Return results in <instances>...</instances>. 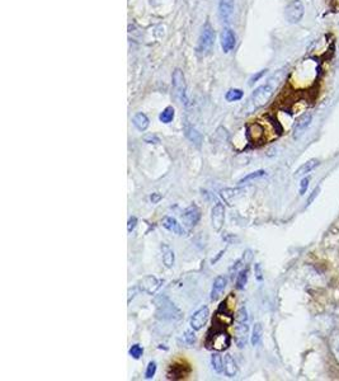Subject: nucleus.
<instances>
[{
	"instance_id": "obj_16",
	"label": "nucleus",
	"mask_w": 339,
	"mask_h": 381,
	"mask_svg": "<svg viewBox=\"0 0 339 381\" xmlns=\"http://www.w3.org/2000/svg\"><path fill=\"white\" fill-rule=\"evenodd\" d=\"M162 225L164 226L165 229L169 230V231H171L173 234H177V235L182 236L186 234V231H184V229H183V226L178 223L177 219H174V217H170V216L164 217V219L162 220Z\"/></svg>"
},
{
	"instance_id": "obj_9",
	"label": "nucleus",
	"mask_w": 339,
	"mask_h": 381,
	"mask_svg": "<svg viewBox=\"0 0 339 381\" xmlns=\"http://www.w3.org/2000/svg\"><path fill=\"white\" fill-rule=\"evenodd\" d=\"M162 285H163L162 280L156 278L155 276L150 275V276H145V277L142 278L139 284V287L140 290L146 292V294L154 295L159 288L162 287Z\"/></svg>"
},
{
	"instance_id": "obj_2",
	"label": "nucleus",
	"mask_w": 339,
	"mask_h": 381,
	"mask_svg": "<svg viewBox=\"0 0 339 381\" xmlns=\"http://www.w3.org/2000/svg\"><path fill=\"white\" fill-rule=\"evenodd\" d=\"M235 323V342L239 348H244L249 337V315L246 307L242 306L236 311Z\"/></svg>"
},
{
	"instance_id": "obj_30",
	"label": "nucleus",
	"mask_w": 339,
	"mask_h": 381,
	"mask_svg": "<svg viewBox=\"0 0 339 381\" xmlns=\"http://www.w3.org/2000/svg\"><path fill=\"white\" fill-rule=\"evenodd\" d=\"M243 95H244V93H243V91H240V89H230V91L226 93L225 98L227 102H236V100L242 99Z\"/></svg>"
},
{
	"instance_id": "obj_33",
	"label": "nucleus",
	"mask_w": 339,
	"mask_h": 381,
	"mask_svg": "<svg viewBox=\"0 0 339 381\" xmlns=\"http://www.w3.org/2000/svg\"><path fill=\"white\" fill-rule=\"evenodd\" d=\"M309 183H310V177H305L301 179L300 190H299V193H300V196H304L305 192L307 190V187H309Z\"/></svg>"
},
{
	"instance_id": "obj_37",
	"label": "nucleus",
	"mask_w": 339,
	"mask_h": 381,
	"mask_svg": "<svg viewBox=\"0 0 339 381\" xmlns=\"http://www.w3.org/2000/svg\"><path fill=\"white\" fill-rule=\"evenodd\" d=\"M136 225H137V219H136L135 216H131L129 219V223H127V231L131 233V231L136 228Z\"/></svg>"
},
{
	"instance_id": "obj_12",
	"label": "nucleus",
	"mask_w": 339,
	"mask_h": 381,
	"mask_svg": "<svg viewBox=\"0 0 339 381\" xmlns=\"http://www.w3.org/2000/svg\"><path fill=\"white\" fill-rule=\"evenodd\" d=\"M230 343H231V338L226 332H217L215 333L211 338V344L213 349L216 351H225L230 347Z\"/></svg>"
},
{
	"instance_id": "obj_28",
	"label": "nucleus",
	"mask_w": 339,
	"mask_h": 381,
	"mask_svg": "<svg viewBox=\"0 0 339 381\" xmlns=\"http://www.w3.org/2000/svg\"><path fill=\"white\" fill-rule=\"evenodd\" d=\"M186 135H187L188 139L193 142L194 145L197 146L201 145V142H202V136H201V133H198L197 130L193 129V127H187V130H186Z\"/></svg>"
},
{
	"instance_id": "obj_32",
	"label": "nucleus",
	"mask_w": 339,
	"mask_h": 381,
	"mask_svg": "<svg viewBox=\"0 0 339 381\" xmlns=\"http://www.w3.org/2000/svg\"><path fill=\"white\" fill-rule=\"evenodd\" d=\"M155 374H156V363L154 361L149 362V365L148 367H146V371H145V379L150 380V379H152L154 376H155Z\"/></svg>"
},
{
	"instance_id": "obj_36",
	"label": "nucleus",
	"mask_w": 339,
	"mask_h": 381,
	"mask_svg": "<svg viewBox=\"0 0 339 381\" xmlns=\"http://www.w3.org/2000/svg\"><path fill=\"white\" fill-rule=\"evenodd\" d=\"M254 272H255V278H257L258 281H263V271H262L261 263H257V265L254 266Z\"/></svg>"
},
{
	"instance_id": "obj_11",
	"label": "nucleus",
	"mask_w": 339,
	"mask_h": 381,
	"mask_svg": "<svg viewBox=\"0 0 339 381\" xmlns=\"http://www.w3.org/2000/svg\"><path fill=\"white\" fill-rule=\"evenodd\" d=\"M210 317V310L207 306H202L201 309H198L196 313L192 315L191 318V326L193 330H201L205 326V324L207 323Z\"/></svg>"
},
{
	"instance_id": "obj_25",
	"label": "nucleus",
	"mask_w": 339,
	"mask_h": 381,
	"mask_svg": "<svg viewBox=\"0 0 339 381\" xmlns=\"http://www.w3.org/2000/svg\"><path fill=\"white\" fill-rule=\"evenodd\" d=\"M262 336H263V326H262L261 323L254 324L253 326V332H252V338H250V342H252L253 346H258L259 342H261Z\"/></svg>"
},
{
	"instance_id": "obj_24",
	"label": "nucleus",
	"mask_w": 339,
	"mask_h": 381,
	"mask_svg": "<svg viewBox=\"0 0 339 381\" xmlns=\"http://www.w3.org/2000/svg\"><path fill=\"white\" fill-rule=\"evenodd\" d=\"M248 277H249V269L248 267L245 268H243L242 271L239 272V275L236 276V288L238 290H244L248 284Z\"/></svg>"
},
{
	"instance_id": "obj_27",
	"label": "nucleus",
	"mask_w": 339,
	"mask_h": 381,
	"mask_svg": "<svg viewBox=\"0 0 339 381\" xmlns=\"http://www.w3.org/2000/svg\"><path fill=\"white\" fill-rule=\"evenodd\" d=\"M265 171H263V169H261V171H252V173H249V174H246L245 177H243L242 179H240L238 183L239 184H245V183H249V182H252V181H255V179H259V178L262 177H265Z\"/></svg>"
},
{
	"instance_id": "obj_18",
	"label": "nucleus",
	"mask_w": 339,
	"mask_h": 381,
	"mask_svg": "<svg viewBox=\"0 0 339 381\" xmlns=\"http://www.w3.org/2000/svg\"><path fill=\"white\" fill-rule=\"evenodd\" d=\"M319 164L320 162L318 160V159H310V160H307L306 163H304V164L301 165L300 168L295 171V177H304V175L309 174V173H311L314 169L318 168Z\"/></svg>"
},
{
	"instance_id": "obj_23",
	"label": "nucleus",
	"mask_w": 339,
	"mask_h": 381,
	"mask_svg": "<svg viewBox=\"0 0 339 381\" xmlns=\"http://www.w3.org/2000/svg\"><path fill=\"white\" fill-rule=\"evenodd\" d=\"M162 253H163V263H164L167 268H171L173 265H174V252H173L167 244H163Z\"/></svg>"
},
{
	"instance_id": "obj_7",
	"label": "nucleus",
	"mask_w": 339,
	"mask_h": 381,
	"mask_svg": "<svg viewBox=\"0 0 339 381\" xmlns=\"http://www.w3.org/2000/svg\"><path fill=\"white\" fill-rule=\"evenodd\" d=\"M311 121H313V114L309 112L304 113L302 116H300L296 120V122L294 123V129H292V135H294V139H300L301 136L304 135L305 131L309 129V126L311 125Z\"/></svg>"
},
{
	"instance_id": "obj_35",
	"label": "nucleus",
	"mask_w": 339,
	"mask_h": 381,
	"mask_svg": "<svg viewBox=\"0 0 339 381\" xmlns=\"http://www.w3.org/2000/svg\"><path fill=\"white\" fill-rule=\"evenodd\" d=\"M184 339H186V342L188 344H193L196 342V337H194V333L191 332V330H188V332L184 333Z\"/></svg>"
},
{
	"instance_id": "obj_38",
	"label": "nucleus",
	"mask_w": 339,
	"mask_h": 381,
	"mask_svg": "<svg viewBox=\"0 0 339 381\" xmlns=\"http://www.w3.org/2000/svg\"><path fill=\"white\" fill-rule=\"evenodd\" d=\"M265 71H267V70H262V71H259L258 74L253 75L252 78H250V80H249V85H253V84H254V83H257V81H258L259 79H261L262 76H263V75L265 74Z\"/></svg>"
},
{
	"instance_id": "obj_40",
	"label": "nucleus",
	"mask_w": 339,
	"mask_h": 381,
	"mask_svg": "<svg viewBox=\"0 0 339 381\" xmlns=\"http://www.w3.org/2000/svg\"><path fill=\"white\" fill-rule=\"evenodd\" d=\"M160 200H162V194L158 193V192H155V193H152L151 196H150V201H151L152 204H158Z\"/></svg>"
},
{
	"instance_id": "obj_29",
	"label": "nucleus",
	"mask_w": 339,
	"mask_h": 381,
	"mask_svg": "<svg viewBox=\"0 0 339 381\" xmlns=\"http://www.w3.org/2000/svg\"><path fill=\"white\" fill-rule=\"evenodd\" d=\"M211 365H212L213 371L217 372V374H221L224 370L223 357L219 353H212V356H211Z\"/></svg>"
},
{
	"instance_id": "obj_5",
	"label": "nucleus",
	"mask_w": 339,
	"mask_h": 381,
	"mask_svg": "<svg viewBox=\"0 0 339 381\" xmlns=\"http://www.w3.org/2000/svg\"><path fill=\"white\" fill-rule=\"evenodd\" d=\"M305 14V7L301 0H291L284 9V17L288 23H299Z\"/></svg>"
},
{
	"instance_id": "obj_20",
	"label": "nucleus",
	"mask_w": 339,
	"mask_h": 381,
	"mask_svg": "<svg viewBox=\"0 0 339 381\" xmlns=\"http://www.w3.org/2000/svg\"><path fill=\"white\" fill-rule=\"evenodd\" d=\"M250 258H252V252H250V250H246V252L242 255V258L238 259V261H236L235 263H234L233 267L230 268V276H231V277L236 276V273H238V272H240L243 268H244V266H245L246 263H248L249 259H250Z\"/></svg>"
},
{
	"instance_id": "obj_39",
	"label": "nucleus",
	"mask_w": 339,
	"mask_h": 381,
	"mask_svg": "<svg viewBox=\"0 0 339 381\" xmlns=\"http://www.w3.org/2000/svg\"><path fill=\"white\" fill-rule=\"evenodd\" d=\"M319 192H320V187H317V188H315V190H313V193L310 194V197H309V200L306 201V206H310V205L313 204V201L315 200V198H317V196H318V194H319Z\"/></svg>"
},
{
	"instance_id": "obj_34",
	"label": "nucleus",
	"mask_w": 339,
	"mask_h": 381,
	"mask_svg": "<svg viewBox=\"0 0 339 381\" xmlns=\"http://www.w3.org/2000/svg\"><path fill=\"white\" fill-rule=\"evenodd\" d=\"M144 141L148 142V144H159L160 140H159L158 136L154 135V133H148V135L144 136Z\"/></svg>"
},
{
	"instance_id": "obj_13",
	"label": "nucleus",
	"mask_w": 339,
	"mask_h": 381,
	"mask_svg": "<svg viewBox=\"0 0 339 381\" xmlns=\"http://www.w3.org/2000/svg\"><path fill=\"white\" fill-rule=\"evenodd\" d=\"M234 7H235V0H220L219 14L223 22H229L234 13Z\"/></svg>"
},
{
	"instance_id": "obj_10",
	"label": "nucleus",
	"mask_w": 339,
	"mask_h": 381,
	"mask_svg": "<svg viewBox=\"0 0 339 381\" xmlns=\"http://www.w3.org/2000/svg\"><path fill=\"white\" fill-rule=\"evenodd\" d=\"M201 219V210L198 209L197 205L192 204L191 206H188L186 210H184L183 215H182V220H183V224L187 228H193L196 224L200 221Z\"/></svg>"
},
{
	"instance_id": "obj_21",
	"label": "nucleus",
	"mask_w": 339,
	"mask_h": 381,
	"mask_svg": "<svg viewBox=\"0 0 339 381\" xmlns=\"http://www.w3.org/2000/svg\"><path fill=\"white\" fill-rule=\"evenodd\" d=\"M329 348L333 357L339 365V330H334L329 336Z\"/></svg>"
},
{
	"instance_id": "obj_1",
	"label": "nucleus",
	"mask_w": 339,
	"mask_h": 381,
	"mask_svg": "<svg viewBox=\"0 0 339 381\" xmlns=\"http://www.w3.org/2000/svg\"><path fill=\"white\" fill-rule=\"evenodd\" d=\"M283 75L284 70H280L278 73H276L272 78H269L265 84L257 88L252 93V95L249 97L245 106L243 107V113H244V114L253 113L254 111L259 110V108L264 107L265 104L268 103L271 98L273 97V94H275L276 89L278 88L281 80L283 79Z\"/></svg>"
},
{
	"instance_id": "obj_4",
	"label": "nucleus",
	"mask_w": 339,
	"mask_h": 381,
	"mask_svg": "<svg viewBox=\"0 0 339 381\" xmlns=\"http://www.w3.org/2000/svg\"><path fill=\"white\" fill-rule=\"evenodd\" d=\"M213 43H215V31L211 27V24L208 22L206 23L202 28V32H201L200 39H198V46H197V54L201 56L207 55L208 52L212 49Z\"/></svg>"
},
{
	"instance_id": "obj_3",
	"label": "nucleus",
	"mask_w": 339,
	"mask_h": 381,
	"mask_svg": "<svg viewBox=\"0 0 339 381\" xmlns=\"http://www.w3.org/2000/svg\"><path fill=\"white\" fill-rule=\"evenodd\" d=\"M154 303L156 305V314L158 317L163 320H178L181 319V311L175 306L174 304L169 300L168 297L164 295H159L154 299Z\"/></svg>"
},
{
	"instance_id": "obj_26",
	"label": "nucleus",
	"mask_w": 339,
	"mask_h": 381,
	"mask_svg": "<svg viewBox=\"0 0 339 381\" xmlns=\"http://www.w3.org/2000/svg\"><path fill=\"white\" fill-rule=\"evenodd\" d=\"M175 111L173 107H167L165 110H163V112L159 114V120L163 123H170L171 121L174 120Z\"/></svg>"
},
{
	"instance_id": "obj_6",
	"label": "nucleus",
	"mask_w": 339,
	"mask_h": 381,
	"mask_svg": "<svg viewBox=\"0 0 339 381\" xmlns=\"http://www.w3.org/2000/svg\"><path fill=\"white\" fill-rule=\"evenodd\" d=\"M171 83L174 87L175 94L182 100V103H187V93H186V80H184L183 71L175 69L171 75Z\"/></svg>"
},
{
	"instance_id": "obj_22",
	"label": "nucleus",
	"mask_w": 339,
	"mask_h": 381,
	"mask_svg": "<svg viewBox=\"0 0 339 381\" xmlns=\"http://www.w3.org/2000/svg\"><path fill=\"white\" fill-rule=\"evenodd\" d=\"M132 123H133V126L136 127V129L139 130V131H145L146 129L149 127V118L148 116H146L145 113H136L135 116H133L132 118Z\"/></svg>"
},
{
	"instance_id": "obj_17",
	"label": "nucleus",
	"mask_w": 339,
	"mask_h": 381,
	"mask_svg": "<svg viewBox=\"0 0 339 381\" xmlns=\"http://www.w3.org/2000/svg\"><path fill=\"white\" fill-rule=\"evenodd\" d=\"M243 192H244L243 188H225V190L220 192V194H221V197H223V200L225 201L226 204L231 205L234 200L242 196Z\"/></svg>"
},
{
	"instance_id": "obj_15",
	"label": "nucleus",
	"mask_w": 339,
	"mask_h": 381,
	"mask_svg": "<svg viewBox=\"0 0 339 381\" xmlns=\"http://www.w3.org/2000/svg\"><path fill=\"white\" fill-rule=\"evenodd\" d=\"M226 285H227V278H226L225 276H217V277L215 278L210 294L211 300L212 301L219 300L220 297H221V295H223L224 291H225Z\"/></svg>"
},
{
	"instance_id": "obj_31",
	"label": "nucleus",
	"mask_w": 339,
	"mask_h": 381,
	"mask_svg": "<svg viewBox=\"0 0 339 381\" xmlns=\"http://www.w3.org/2000/svg\"><path fill=\"white\" fill-rule=\"evenodd\" d=\"M129 355L132 357L133 360H139L141 359V356L144 355V348H142L140 344H133V346H131V348L129 349Z\"/></svg>"
},
{
	"instance_id": "obj_14",
	"label": "nucleus",
	"mask_w": 339,
	"mask_h": 381,
	"mask_svg": "<svg viewBox=\"0 0 339 381\" xmlns=\"http://www.w3.org/2000/svg\"><path fill=\"white\" fill-rule=\"evenodd\" d=\"M236 45V36L234 31L230 28H225L221 33V47L225 54L230 52Z\"/></svg>"
},
{
	"instance_id": "obj_8",
	"label": "nucleus",
	"mask_w": 339,
	"mask_h": 381,
	"mask_svg": "<svg viewBox=\"0 0 339 381\" xmlns=\"http://www.w3.org/2000/svg\"><path fill=\"white\" fill-rule=\"evenodd\" d=\"M211 224L215 231H221L225 224V207L223 204L217 202L211 210Z\"/></svg>"
},
{
	"instance_id": "obj_19",
	"label": "nucleus",
	"mask_w": 339,
	"mask_h": 381,
	"mask_svg": "<svg viewBox=\"0 0 339 381\" xmlns=\"http://www.w3.org/2000/svg\"><path fill=\"white\" fill-rule=\"evenodd\" d=\"M224 371L227 378H235L238 374V365L231 355H226L224 360Z\"/></svg>"
}]
</instances>
